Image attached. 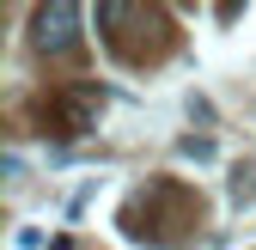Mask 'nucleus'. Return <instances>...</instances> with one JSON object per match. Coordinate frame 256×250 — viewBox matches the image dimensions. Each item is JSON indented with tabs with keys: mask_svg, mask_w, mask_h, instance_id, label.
<instances>
[{
	"mask_svg": "<svg viewBox=\"0 0 256 250\" xmlns=\"http://www.w3.org/2000/svg\"><path fill=\"white\" fill-rule=\"evenodd\" d=\"M196 214H202V202L189 196L183 183L158 177V183H146V190L122 208V226H128V238H140V244H177L183 226H196Z\"/></svg>",
	"mask_w": 256,
	"mask_h": 250,
	"instance_id": "f257e3e1",
	"label": "nucleus"
},
{
	"mask_svg": "<svg viewBox=\"0 0 256 250\" xmlns=\"http://www.w3.org/2000/svg\"><path fill=\"white\" fill-rule=\"evenodd\" d=\"M98 110H104V92L98 86H61V92L43 98V128H55V134H86L92 122H98Z\"/></svg>",
	"mask_w": 256,
	"mask_h": 250,
	"instance_id": "f03ea898",
	"label": "nucleus"
},
{
	"mask_svg": "<svg viewBox=\"0 0 256 250\" xmlns=\"http://www.w3.org/2000/svg\"><path fill=\"white\" fill-rule=\"evenodd\" d=\"M37 49L43 55H68L80 43V6H68V0H55V6H37Z\"/></svg>",
	"mask_w": 256,
	"mask_h": 250,
	"instance_id": "7ed1b4c3",
	"label": "nucleus"
}]
</instances>
